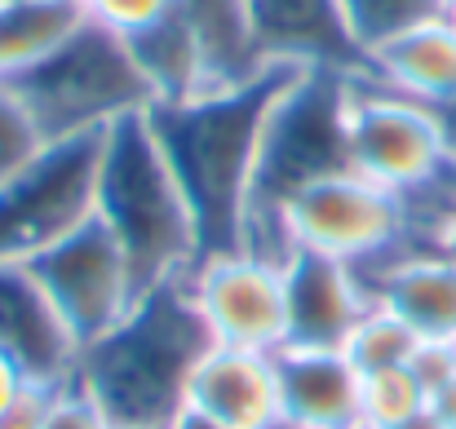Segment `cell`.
<instances>
[{
    "label": "cell",
    "instance_id": "30bf717a",
    "mask_svg": "<svg viewBox=\"0 0 456 429\" xmlns=\"http://www.w3.org/2000/svg\"><path fill=\"white\" fill-rule=\"evenodd\" d=\"M191 301L213 336V345L235 350H284L289 341V292L284 266L262 262L244 248L208 253L186 275Z\"/></svg>",
    "mask_w": 456,
    "mask_h": 429
},
{
    "label": "cell",
    "instance_id": "484cf974",
    "mask_svg": "<svg viewBox=\"0 0 456 429\" xmlns=\"http://www.w3.org/2000/svg\"><path fill=\"white\" fill-rule=\"evenodd\" d=\"M45 429H116L107 421V412L67 376L58 390H53V403H49V417H45Z\"/></svg>",
    "mask_w": 456,
    "mask_h": 429
},
{
    "label": "cell",
    "instance_id": "52a82bcc",
    "mask_svg": "<svg viewBox=\"0 0 456 429\" xmlns=\"http://www.w3.org/2000/svg\"><path fill=\"white\" fill-rule=\"evenodd\" d=\"M102 134L45 142L9 182H0V262L27 266L98 208Z\"/></svg>",
    "mask_w": 456,
    "mask_h": 429
},
{
    "label": "cell",
    "instance_id": "603a6c76",
    "mask_svg": "<svg viewBox=\"0 0 456 429\" xmlns=\"http://www.w3.org/2000/svg\"><path fill=\"white\" fill-rule=\"evenodd\" d=\"M421 408H430V394L412 368H386L363 376V429H395Z\"/></svg>",
    "mask_w": 456,
    "mask_h": 429
},
{
    "label": "cell",
    "instance_id": "3957f363",
    "mask_svg": "<svg viewBox=\"0 0 456 429\" xmlns=\"http://www.w3.org/2000/svg\"><path fill=\"white\" fill-rule=\"evenodd\" d=\"M346 93H350V71L302 67L293 76V85L284 89V98L275 102L262 146H257L248 217L240 231L244 253L275 262V266L293 262L297 244L289 235V222H284L289 199H297L305 186L350 168Z\"/></svg>",
    "mask_w": 456,
    "mask_h": 429
},
{
    "label": "cell",
    "instance_id": "d6986e66",
    "mask_svg": "<svg viewBox=\"0 0 456 429\" xmlns=\"http://www.w3.org/2000/svg\"><path fill=\"white\" fill-rule=\"evenodd\" d=\"M147 89H151V107L155 102H182V98H195L208 89V71H204V53H200V40L182 13V0L168 18H159L155 27L138 31L125 40Z\"/></svg>",
    "mask_w": 456,
    "mask_h": 429
},
{
    "label": "cell",
    "instance_id": "7a4b0ae2",
    "mask_svg": "<svg viewBox=\"0 0 456 429\" xmlns=\"http://www.w3.org/2000/svg\"><path fill=\"white\" fill-rule=\"evenodd\" d=\"M213 345L186 279L147 287L134 310L76 354L71 381L116 429H168L186 408V381Z\"/></svg>",
    "mask_w": 456,
    "mask_h": 429
},
{
    "label": "cell",
    "instance_id": "ba28073f",
    "mask_svg": "<svg viewBox=\"0 0 456 429\" xmlns=\"http://www.w3.org/2000/svg\"><path fill=\"white\" fill-rule=\"evenodd\" d=\"M27 271L36 275L40 292L49 296L53 314L62 319V328L71 332L80 350L107 336L142 296L125 248L98 222V213L85 226H76L67 239H58L53 248L31 257Z\"/></svg>",
    "mask_w": 456,
    "mask_h": 429
},
{
    "label": "cell",
    "instance_id": "d6a6232c",
    "mask_svg": "<svg viewBox=\"0 0 456 429\" xmlns=\"http://www.w3.org/2000/svg\"><path fill=\"white\" fill-rule=\"evenodd\" d=\"M395 429H444V421H439V417H435L430 408H421L417 417H408L403 425H395Z\"/></svg>",
    "mask_w": 456,
    "mask_h": 429
},
{
    "label": "cell",
    "instance_id": "836d02e7",
    "mask_svg": "<svg viewBox=\"0 0 456 429\" xmlns=\"http://www.w3.org/2000/svg\"><path fill=\"white\" fill-rule=\"evenodd\" d=\"M439 116H444V129H448V142H452V155H456V98L439 111Z\"/></svg>",
    "mask_w": 456,
    "mask_h": 429
},
{
    "label": "cell",
    "instance_id": "f1b7e54d",
    "mask_svg": "<svg viewBox=\"0 0 456 429\" xmlns=\"http://www.w3.org/2000/svg\"><path fill=\"white\" fill-rule=\"evenodd\" d=\"M27 381H31V376H27V372H22V368L9 359V354H0V412H4V408H9L18 394H22V385H27Z\"/></svg>",
    "mask_w": 456,
    "mask_h": 429
},
{
    "label": "cell",
    "instance_id": "e575fe53",
    "mask_svg": "<svg viewBox=\"0 0 456 429\" xmlns=\"http://www.w3.org/2000/svg\"><path fill=\"white\" fill-rule=\"evenodd\" d=\"M444 9H448V13H456V0H444Z\"/></svg>",
    "mask_w": 456,
    "mask_h": 429
},
{
    "label": "cell",
    "instance_id": "4dcf8cb0",
    "mask_svg": "<svg viewBox=\"0 0 456 429\" xmlns=\"http://www.w3.org/2000/svg\"><path fill=\"white\" fill-rule=\"evenodd\" d=\"M168 429H231V425H222V421H213V417H204V412H195V408H182V412L168 421Z\"/></svg>",
    "mask_w": 456,
    "mask_h": 429
},
{
    "label": "cell",
    "instance_id": "ffe728a7",
    "mask_svg": "<svg viewBox=\"0 0 456 429\" xmlns=\"http://www.w3.org/2000/svg\"><path fill=\"white\" fill-rule=\"evenodd\" d=\"M85 22V0H0V80H13L58 53Z\"/></svg>",
    "mask_w": 456,
    "mask_h": 429
},
{
    "label": "cell",
    "instance_id": "cb8c5ba5",
    "mask_svg": "<svg viewBox=\"0 0 456 429\" xmlns=\"http://www.w3.org/2000/svg\"><path fill=\"white\" fill-rule=\"evenodd\" d=\"M40 146H45V134L36 129L31 111H27L22 98L0 80V182H9Z\"/></svg>",
    "mask_w": 456,
    "mask_h": 429
},
{
    "label": "cell",
    "instance_id": "8992f818",
    "mask_svg": "<svg viewBox=\"0 0 456 429\" xmlns=\"http://www.w3.org/2000/svg\"><path fill=\"white\" fill-rule=\"evenodd\" d=\"M346 146H350V168L395 190L399 199L435 186L456 168L444 116L417 98L377 85L359 67L350 71V93H346Z\"/></svg>",
    "mask_w": 456,
    "mask_h": 429
},
{
    "label": "cell",
    "instance_id": "2e32d148",
    "mask_svg": "<svg viewBox=\"0 0 456 429\" xmlns=\"http://www.w3.org/2000/svg\"><path fill=\"white\" fill-rule=\"evenodd\" d=\"M248 13L257 45L271 62L337 67V71H354L363 62L337 0H248Z\"/></svg>",
    "mask_w": 456,
    "mask_h": 429
},
{
    "label": "cell",
    "instance_id": "e0dca14e",
    "mask_svg": "<svg viewBox=\"0 0 456 429\" xmlns=\"http://www.w3.org/2000/svg\"><path fill=\"white\" fill-rule=\"evenodd\" d=\"M359 71L403 98L444 111L456 98V13H435L408 27L403 36L363 53Z\"/></svg>",
    "mask_w": 456,
    "mask_h": 429
},
{
    "label": "cell",
    "instance_id": "ac0fdd59",
    "mask_svg": "<svg viewBox=\"0 0 456 429\" xmlns=\"http://www.w3.org/2000/svg\"><path fill=\"white\" fill-rule=\"evenodd\" d=\"M182 13L200 40L208 89L244 85L262 67H271V58L262 53L257 31H253L248 0H182Z\"/></svg>",
    "mask_w": 456,
    "mask_h": 429
},
{
    "label": "cell",
    "instance_id": "4fadbf2b",
    "mask_svg": "<svg viewBox=\"0 0 456 429\" xmlns=\"http://www.w3.org/2000/svg\"><path fill=\"white\" fill-rule=\"evenodd\" d=\"M186 408L231 429H280V368L266 350L208 345L186 381Z\"/></svg>",
    "mask_w": 456,
    "mask_h": 429
},
{
    "label": "cell",
    "instance_id": "f546056e",
    "mask_svg": "<svg viewBox=\"0 0 456 429\" xmlns=\"http://www.w3.org/2000/svg\"><path fill=\"white\" fill-rule=\"evenodd\" d=\"M430 412L444 421V429H456V376L444 385V390L430 394Z\"/></svg>",
    "mask_w": 456,
    "mask_h": 429
},
{
    "label": "cell",
    "instance_id": "9a60e30c",
    "mask_svg": "<svg viewBox=\"0 0 456 429\" xmlns=\"http://www.w3.org/2000/svg\"><path fill=\"white\" fill-rule=\"evenodd\" d=\"M0 354H9L31 381H67L80 354L36 275L9 262H0Z\"/></svg>",
    "mask_w": 456,
    "mask_h": 429
},
{
    "label": "cell",
    "instance_id": "9c48e42d",
    "mask_svg": "<svg viewBox=\"0 0 456 429\" xmlns=\"http://www.w3.org/2000/svg\"><path fill=\"white\" fill-rule=\"evenodd\" d=\"M284 222H289L297 253H319V257L346 262L354 271L390 257L395 248H403L412 239L403 199L395 190L359 177L354 168L305 186L297 199H289Z\"/></svg>",
    "mask_w": 456,
    "mask_h": 429
},
{
    "label": "cell",
    "instance_id": "4316f807",
    "mask_svg": "<svg viewBox=\"0 0 456 429\" xmlns=\"http://www.w3.org/2000/svg\"><path fill=\"white\" fill-rule=\"evenodd\" d=\"M62 381H27L22 394L0 412V429H45L49 417V403H53V390Z\"/></svg>",
    "mask_w": 456,
    "mask_h": 429
},
{
    "label": "cell",
    "instance_id": "83f0119b",
    "mask_svg": "<svg viewBox=\"0 0 456 429\" xmlns=\"http://www.w3.org/2000/svg\"><path fill=\"white\" fill-rule=\"evenodd\" d=\"M412 372L426 385V394L444 390L456 376V341H421V350L412 359Z\"/></svg>",
    "mask_w": 456,
    "mask_h": 429
},
{
    "label": "cell",
    "instance_id": "1f68e13d",
    "mask_svg": "<svg viewBox=\"0 0 456 429\" xmlns=\"http://www.w3.org/2000/svg\"><path fill=\"white\" fill-rule=\"evenodd\" d=\"M439 248H444V253H448V257L456 262V208L448 213V222L439 226Z\"/></svg>",
    "mask_w": 456,
    "mask_h": 429
},
{
    "label": "cell",
    "instance_id": "7402d4cb",
    "mask_svg": "<svg viewBox=\"0 0 456 429\" xmlns=\"http://www.w3.org/2000/svg\"><path fill=\"white\" fill-rule=\"evenodd\" d=\"M337 9H341L346 31L359 53H372L386 40L403 36L408 27H417L435 13H448L444 0H337Z\"/></svg>",
    "mask_w": 456,
    "mask_h": 429
},
{
    "label": "cell",
    "instance_id": "7c38bea8",
    "mask_svg": "<svg viewBox=\"0 0 456 429\" xmlns=\"http://www.w3.org/2000/svg\"><path fill=\"white\" fill-rule=\"evenodd\" d=\"M284 292H289V341L297 350H341L354 323L368 314L372 296L354 266L319 257V253H293L284 266Z\"/></svg>",
    "mask_w": 456,
    "mask_h": 429
},
{
    "label": "cell",
    "instance_id": "6da1fadb",
    "mask_svg": "<svg viewBox=\"0 0 456 429\" xmlns=\"http://www.w3.org/2000/svg\"><path fill=\"white\" fill-rule=\"evenodd\" d=\"M297 71H302L297 62H271L244 85H222L182 102L147 107L155 142L164 146L195 213L200 257L240 248L257 146L275 102L284 98Z\"/></svg>",
    "mask_w": 456,
    "mask_h": 429
},
{
    "label": "cell",
    "instance_id": "277c9868",
    "mask_svg": "<svg viewBox=\"0 0 456 429\" xmlns=\"http://www.w3.org/2000/svg\"><path fill=\"white\" fill-rule=\"evenodd\" d=\"M94 213L125 248L142 292L186 279L195 271L200 262L195 213L164 146L155 142L147 111H134L102 134Z\"/></svg>",
    "mask_w": 456,
    "mask_h": 429
},
{
    "label": "cell",
    "instance_id": "44dd1931",
    "mask_svg": "<svg viewBox=\"0 0 456 429\" xmlns=\"http://www.w3.org/2000/svg\"><path fill=\"white\" fill-rule=\"evenodd\" d=\"M421 350V336L386 305H368V314L354 323V332L346 336L341 354L359 368V376H372V372H386V368H412Z\"/></svg>",
    "mask_w": 456,
    "mask_h": 429
},
{
    "label": "cell",
    "instance_id": "d4e9b609",
    "mask_svg": "<svg viewBox=\"0 0 456 429\" xmlns=\"http://www.w3.org/2000/svg\"><path fill=\"white\" fill-rule=\"evenodd\" d=\"M85 4H89L94 22H102L107 31H116L125 40L155 27L159 18H168L177 9V0H85Z\"/></svg>",
    "mask_w": 456,
    "mask_h": 429
},
{
    "label": "cell",
    "instance_id": "8fae6325",
    "mask_svg": "<svg viewBox=\"0 0 456 429\" xmlns=\"http://www.w3.org/2000/svg\"><path fill=\"white\" fill-rule=\"evenodd\" d=\"M368 296L395 310L421 341H456V262L444 248L408 239L359 271Z\"/></svg>",
    "mask_w": 456,
    "mask_h": 429
},
{
    "label": "cell",
    "instance_id": "5bb4252c",
    "mask_svg": "<svg viewBox=\"0 0 456 429\" xmlns=\"http://www.w3.org/2000/svg\"><path fill=\"white\" fill-rule=\"evenodd\" d=\"M280 429H363V376L341 350H275Z\"/></svg>",
    "mask_w": 456,
    "mask_h": 429
},
{
    "label": "cell",
    "instance_id": "5b68a950",
    "mask_svg": "<svg viewBox=\"0 0 456 429\" xmlns=\"http://www.w3.org/2000/svg\"><path fill=\"white\" fill-rule=\"evenodd\" d=\"M22 107L31 111L45 142L107 134L116 120L147 111L151 89L125 45V36L107 31L102 22H85L58 53L36 62L31 71L4 80Z\"/></svg>",
    "mask_w": 456,
    "mask_h": 429
}]
</instances>
